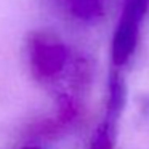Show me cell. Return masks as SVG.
<instances>
[{
  "label": "cell",
  "instance_id": "6da1fadb",
  "mask_svg": "<svg viewBox=\"0 0 149 149\" xmlns=\"http://www.w3.org/2000/svg\"><path fill=\"white\" fill-rule=\"evenodd\" d=\"M26 50L31 72L42 84L55 82L69 66L71 52L56 34L36 31L27 39Z\"/></svg>",
  "mask_w": 149,
  "mask_h": 149
},
{
  "label": "cell",
  "instance_id": "7a4b0ae2",
  "mask_svg": "<svg viewBox=\"0 0 149 149\" xmlns=\"http://www.w3.org/2000/svg\"><path fill=\"white\" fill-rule=\"evenodd\" d=\"M148 7L149 0H125L112 36L111 56H112V64L116 66V69L127 64L135 53L139 40L141 23Z\"/></svg>",
  "mask_w": 149,
  "mask_h": 149
},
{
  "label": "cell",
  "instance_id": "3957f363",
  "mask_svg": "<svg viewBox=\"0 0 149 149\" xmlns=\"http://www.w3.org/2000/svg\"><path fill=\"white\" fill-rule=\"evenodd\" d=\"M125 103H127V85L122 74L117 69L111 74L109 84H107V103H106L104 120L117 123L123 109H125Z\"/></svg>",
  "mask_w": 149,
  "mask_h": 149
},
{
  "label": "cell",
  "instance_id": "277c9868",
  "mask_svg": "<svg viewBox=\"0 0 149 149\" xmlns=\"http://www.w3.org/2000/svg\"><path fill=\"white\" fill-rule=\"evenodd\" d=\"M116 133H117V123H112L109 120L103 119V122L96 128L95 135L91 136L90 149H114Z\"/></svg>",
  "mask_w": 149,
  "mask_h": 149
},
{
  "label": "cell",
  "instance_id": "5b68a950",
  "mask_svg": "<svg viewBox=\"0 0 149 149\" xmlns=\"http://www.w3.org/2000/svg\"><path fill=\"white\" fill-rule=\"evenodd\" d=\"M23 149H37V148H34V146H26V148H23Z\"/></svg>",
  "mask_w": 149,
  "mask_h": 149
}]
</instances>
